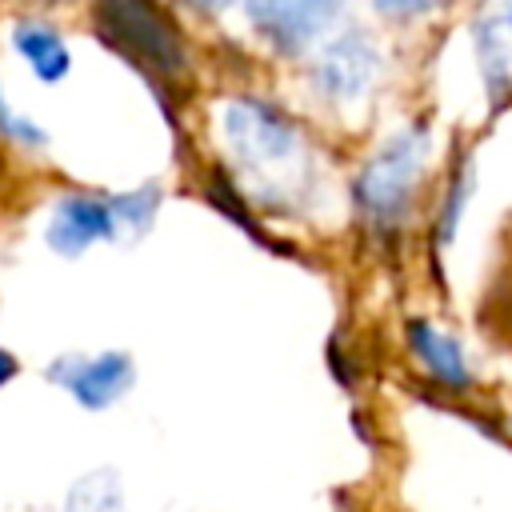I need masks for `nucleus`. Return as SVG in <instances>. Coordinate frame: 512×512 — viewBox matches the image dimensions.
<instances>
[{
	"instance_id": "f257e3e1",
	"label": "nucleus",
	"mask_w": 512,
	"mask_h": 512,
	"mask_svg": "<svg viewBox=\"0 0 512 512\" xmlns=\"http://www.w3.org/2000/svg\"><path fill=\"white\" fill-rule=\"evenodd\" d=\"M428 156H432V132L424 124H408V128L392 132L356 172V184H352L356 208L372 224L396 228L416 200Z\"/></svg>"
},
{
	"instance_id": "f03ea898",
	"label": "nucleus",
	"mask_w": 512,
	"mask_h": 512,
	"mask_svg": "<svg viewBox=\"0 0 512 512\" xmlns=\"http://www.w3.org/2000/svg\"><path fill=\"white\" fill-rule=\"evenodd\" d=\"M96 32L108 48L152 76H176L188 64L184 36L156 0H96Z\"/></svg>"
},
{
	"instance_id": "7ed1b4c3",
	"label": "nucleus",
	"mask_w": 512,
	"mask_h": 512,
	"mask_svg": "<svg viewBox=\"0 0 512 512\" xmlns=\"http://www.w3.org/2000/svg\"><path fill=\"white\" fill-rule=\"evenodd\" d=\"M220 136L228 152L260 176L296 168L304 156L296 120L260 96H232L228 104H220Z\"/></svg>"
},
{
	"instance_id": "20e7f679",
	"label": "nucleus",
	"mask_w": 512,
	"mask_h": 512,
	"mask_svg": "<svg viewBox=\"0 0 512 512\" xmlns=\"http://www.w3.org/2000/svg\"><path fill=\"white\" fill-rule=\"evenodd\" d=\"M380 76V52L364 32H340L312 56V88L332 104H356Z\"/></svg>"
},
{
	"instance_id": "39448f33",
	"label": "nucleus",
	"mask_w": 512,
	"mask_h": 512,
	"mask_svg": "<svg viewBox=\"0 0 512 512\" xmlns=\"http://www.w3.org/2000/svg\"><path fill=\"white\" fill-rule=\"evenodd\" d=\"M244 12L268 48L296 56L332 28L340 0H244Z\"/></svg>"
},
{
	"instance_id": "423d86ee",
	"label": "nucleus",
	"mask_w": 512,
	"mask_h": 512,
	"mask_svg": "<svg viewBox=\"0 0 512 512\" xmlns=\"http://www.w3.org/2000/svg\"><path fill=\"white\" fill-rule=\"evenodd\" d=\"M48 380L64 388L80 408L100 412L112 408L136 380V364L128 352H96V356H60L48 364Z\"/></svg>"
},
{
	"instance_id": "0eeeda50",
	"label": "nucleus",
	"mask_w": 512,
	"mask_h": 512,
	"mask_svg": "<svg viewBox=\"0 0 512 512\" xmlns=\"http://www.w3.org/2000/svg\"><path fill=\"white\" fill-rule=\"evenodd\" d=\"M44 236H48V248L60 252V256H80L84 248H92L100 240H116L120 236V220H116L112 196L72 192L64 200H56Z\"/></svg>"
},
{
	"instance_id": "6e6552de",
	"label": "nucleus",
	"mask_w": 512,
	"mask_h": 512,
	"mask_svg": "<svg viewBox=\"0 0 512 512\" xmlns=\"http://www.w3.org/2000/svg\"><path fill=\"white\" fill-rule=\"evenodd\" d=\"M476 64L496 104L512 100V0H484L472 20Z\"/></svg>"
},
{
	"instance_id": "1a4fd4ad",
	"label": "nucleus",
	"mask_w": 512,
	"mask_h": 512,
	"mask_svg": "<svg viewBox=\"0 0 512 512\" xmlns=\"http://www.w3.org/2000/svg\"><path fill=\"white\" fill-rule=\"evenodd\" d=\"M404 340H408V352L416 356V364H420L440 388L464 392V388L472 384V364H468V356H464V344H460L452 332H444L440 324L416 316V320H408Z\"/></svg>"
},
{
	"instance_id": "9d476101",
	"label": "nucleus",
	"mask_w": 512,
	"mask_h": 512,
	"mask_svg": "<svg viewBox=\"0 0 512 512\" xmlns=\"http://www.w3.org/2000/svg\"><path fill=\"white\" fill-rule=\"evenodd\" d=\"M12 48L20 52V60H24V64L36 72V80H44V84H60V80L68 76V68H72V52H68V44L60 40V32L48 28V24H40V20L16 24Z\"/></svg>"
},
{
	"instance_id": "9b49d317",
	"label": "nucleus",
	"mask_w": 512,
	"mask_h": 512,
	"mask_svg": "<svg viewBox=\"0 0 512 512\" xmlns=\"http://www.w3.org/2000/svg\"><path fill=\"white\" fill-rule=\"evenodd\" d=\"M64 512H132V508L112 472H88L84 480L72 484Z\"/></svg>"
},
{
	"instance_id": "f8f14e48",
	"label": "nucleus",
	"mask_w": 512,
	"mask_h": 512,
	"mask_svg": "<svg viewBox=\"0 0 512 512\" xmlns=\"http://www.w3.org/2000/svg\"><path fill=\"white\" fill-rule=\"evenodd\" d=\"M156 204H160V192H156V188H136V192H120V196H112L120 232H124V228L144 232V228L152 224V216H156Z\"/></svg>"
},
{
	"instance_id": "ddd939ff",
	"label": "nucleus",
	"mask_w": 512,
	"mask_h": 512,
	"mask_svg": "<svg viewBox=\"0 0 512 512\" xmlns=\"http://www.w3.org/2000/svg\"><path fill=\"white\" fill-rule=\"evenodd\" d=\"M0 132H4L8 140H16V144H28V148H40V144L48 140L40 124H32V120H24L20 112H12V108H8L4 92H0Z\"/></svg>"
},
{
	"instance_id": "4468645a",
	"label": "nucleus",
	"mask_w": 512,
	"mask_h": 512,
	"mask_svg": "<svg viewBox=\"0 0 512 512\" xmlns=\"http://www.w3.org/2000/svg\"><path fill=\"white\" fill-rule=\"evenodd\" d=\"M384 16H396V20H408V16H424V12H432V8H440V4H448V0H372Z\"/></svg>"
},
{
	"instance_id": "2eb2a0df",
	"label": "nucleus",
	"mask_w": 512,
	"mask_h": 512,
	"mask_svg": "<svg viewBox=\"0 0 512 512\" xmlns=\"http://www.w3.org/2000/svg\"><path fill=\"white\" fill-rule=\"evenodd\" d=\"M16 372H20V360H16L8 348H0V388H4V384H8Z\"/></svg>"
},
{
	"instance_id": "dca6fc26",
	"label": "nucleus",
	"mask_w": 512,
	"mask_h": 512,
	"mask_svg": "<svg viewBox=\"0 0 512 512\" xmlns=\"http://www.w3.org/2000/svg\"><path fill=\"white\" fill-rule=\"evenodd\" d=\"M180 4H188V8H196V12H224V8L236 4V0H180Z\"/></svg>"
}]
</instances>
